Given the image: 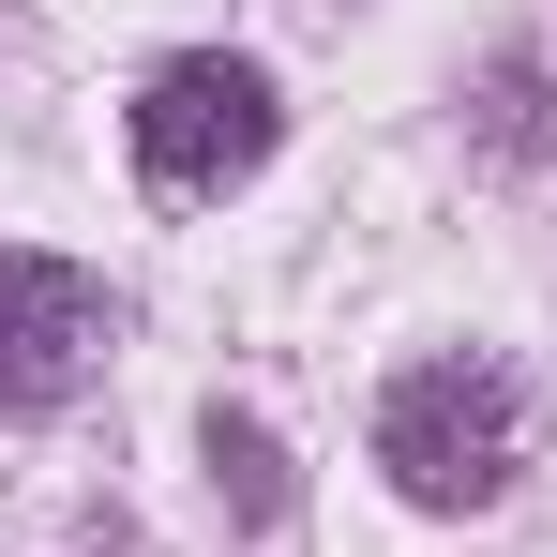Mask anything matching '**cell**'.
I'll return each mask as SVG.
<instances>
[{"instance_id":"cell-2","label":"cell","mask_w":557,"mask_h":557,"mask_svg":"<svg viewBox=\"0 0 557 557\" xmlns=\"http://www.w3.org/2000/svg\"><path fill=\"white\" fill-rule=\"evenodd\" d=\"M136 166H151V196H226V182H257V166H272V76L226 61V46L166 61V76L136 91Z\"/></svg>"},{"instance_id":"cell-4","label":"cell","mask_w":557,"mask_h":557,"mask_svg":"<svg viewBox=\"0 0 557 557\" xmlns=\"http://www.w3.org/2000/svg\"><path fill=\"white\" fill-rule=\"evenodd\" d=\"M211 482H226V497H242L257 528L286 512V467H272V437H257V422H226V407H211Z\"/></svg>"},{"instance_id":"cell-1","label":"cell","mask_w":557,"mask_h":557,"mask_svg":"<svg viewBox=\"0 0 557 557\" xmlns=\"http://www.w3.org/2000/svg\"><path fill=\"white\" fill-rule=\"evenodd\" d=\"M376 467H392L407 512H482V497H512V467H528V376L482 362V347L407 362L376 392Z\"/></svg>"},{"instance_id":"cell-3","label":"cell","mask_w":557,"mask_h":557,"mask_svg":"<svg viewBox=\"0 0 557 557\" xmlns=\"http://www.w3.org/2000/svg\"><path fill=\"white\" fill-rule=\"evenodd\" d=\"M106 332H121V301H106L76 257L0 242V407H61V392H91Z\"/></svg>"}]
</instances>
